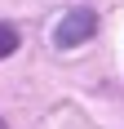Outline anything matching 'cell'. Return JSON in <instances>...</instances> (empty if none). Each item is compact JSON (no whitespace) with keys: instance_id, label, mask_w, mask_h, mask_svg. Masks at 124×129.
I'll list each match as a JSON object with an SVG mask.
<instances>
[{"instance_id":"6da1fadb","label":"cell","mask_w":124,"mask_h":129,"mask_svg":"<svg viewBox=\"0 0 124 129\" xmlns=\"http://www.w3.org/2000/svg\"><path fill=\"white\" fill-rule=\"evenodd\" d=\"M93 31H98V18H93V9H71V13L58 22L53 40H58L62 49H71V45H84Z\"/></svg>"},{"instance_id":"7a4b0ae2","label":"cell","mask_w":124,"mask_h":129,"mask_svg":"<svg viewBox=\"0 0 124 129\" xmlns=\"http://www.w3.org/2000/svg\"><path fill=\"white\" fill-rule=\"evenodd\" d=\"M13 49H18V31H13L9 22H0V58H9Z\"/></svg>"}]
</instances>
